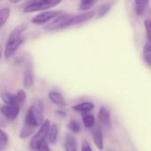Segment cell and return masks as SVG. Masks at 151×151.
<instances>
[{"mask_svg": "<svg viewBox=\"0 0 151 151\" xmlns=\"http://www.w3.org/2000/svg\"><path fill=\"white\" fill-rule=\"evenodd\" d=\"M44 120L43 106L40 102L29 107L26 115L25 124L29 125L33 127H41Z\"/></svg>", "mask_w": 151, "mask_h": 151, "instance_id": "cell-3", "label": "cell"}, {"mask_svg": "<svg viewBox=\"0 0 151 151\" xmlns=\"http://www.w3.org/2000/svg\"><path fill=\"white\" fill-rule=\"evenodd\" d=\"M81 151H93L90 144L88 142V141H83L81 143Z\"/></svg>", "mask_w": 151, "mask_h": 151, "instance_id": "cell-28", "label": "cell"}, {"mask_svg": "<svg viewBox=\"0 0 151 151\" xmlns=\"http://www.w3.org/2000/svg\"><path fill=\"white\" fill-rule=\"evenodd\" d=\"M35 151H50V149L48 145V142L46 141H43L42 142H40L36 147L35 149L34 150Z\"/></svg>", "mask_w": 151, "mask_h": 151, "instance_id": "cell-26", "label": "cell"}, {"mask_svg": "<svg viewBox=\"0 0 151 151\" xmlns=\"http://www.w3.org/2000/svg\"><path fill=\"white\" fill-rule=\"evenodd\" d=\"M95 12L90 11L81 14H68L62 13L58 16L54 20L45 27V30L47 31H59L65 29L67 27L77 26L83 24L88 20H90L95 16Z\"/></svg>", "mask_w": 151, "mask_h": 151, "instance_id": "cell-1", "label": "cell"}, {"mask_svg": "<svg viewBox=\"0 0 151 151\" xmlns=\"http://www.w3.org/2000/svg\"><path fill=\"white\" fill-rule=\"evenodd\" d=\"M49 99L50 100V102H52L54 104L58 105V106H65L66 105V102L64 98V96L58 91H50L49 93Z\"/></svg>", "mask_w": 151, "mask_h": 151, "instance_id": "cell-9", "label": "cell"}, {"mask_svg": "<svg viewBox=\"0 0 151 151\" xmlns=\"http://www.w3.org/2000/svg\"><path fill=\"white\" fill-rule=\"evenodd\" d=\"M11 14V10L8 7H4L0 9V29L4 26L6 21L8 20Z\"/></svg>", "mask_w": 151, "mask_h": 151, "instance_id": "cell-18", "label": "cell"}, {"mask_svg": "<svg viewBox=\"0 0 151 151\" xmlns=\"http://www.w3.org/2000/svg\"><path fill=\"white\" fill-rule=\"evenodd\" d=\"M26 29V26H19L15 27L9 35L5 43L4 55L5 58H11L19 48L23 42V32Z\"/></svg>", "mask_w": 151, "mask_h": 151, "instance_id": "cell-2", "label": "cell"}, {"mask_svg": "<svg viewBox=\"0 0 151 151\" xmlns=\"http://www.w3.org/2000/svg\"><path fill=\"white\" fill-rule=\"evenodd\" d=\"M34 128L35 127H31L29 125L25 124V126L22 127V128H21V130L19 132V138L26 139V138L30 137L32 135V134L34 133Z\"/></svg>", "mask_w": 151, "mask_h": 151, "instance_id": "cell-20", "label": "cell"}, {"mask_svg": "<svg viewBox=\"0 0 151 151\" xmlns=\"http://www.w3.org/2000/svg\"><path fill=\"white\" fill-rule=\"evenodd\" d=\"M68 128L74 134H79L81 130V123L78 120L75 119H72L69 124H68Z\"/></svg>", "mask_w": 151, "mask_h": 151, "instance_id": "cell-23", "label": "cell"}, {"mask_svg": "<svg viewBox=\"0 0 151 151\" xmlns=\"http://www.w3.org/2000/svg\"><path fill=\"white\" fill-rule=\"evenodd\" d=\"M58 135V127L57 124H51L48 132V141L50 144H56Z\"/></svg>", "mask_w": 151, "mask_h": 151, "instance_id": "cell-12", "label": "cell"}, {"mask_svg": "<svg viewBox=\"0 0 151 151\" xmlns=\"http://www.w3.org/2000/svg\"><path fill=\"white\" fill-rule=\"evenodd\" d=\"M64 146H65V151H78L77 141L71 134L66 135Z\"/></svg>", "mask_w": 151, "mask_h": 151, "instance_id": "cell-11", "label": "cell"}, {"mask_svg": "<svg viewBox=\"0 0 151 151\" xmlns=\"http://www.w3.org/2000/svg\"><path fill=\"white\" fill-rule=\"evenodd\" d=\"M150 0H135L134 3V9H135V13L138 16H142L145 13V11L148 7Z\"/></svg>", "mask_w": 151, "mask_h": 151, "instance_id": "cell-13", "label": "cell"}, {"mask_svg": "<svg viewBox=\"0 0 151 151\" xmlns=\"http://www.w3.org/2000/svg\"><path fill=\"white\" fill-rule=\"evenodd\" d=\"M21 0H9V2H11L12 4H17L19 2H20Z\"/></svg>", "mask_w": 151, "mask_h": 151, "instance_id": "cell-30", "label": "cell"}, {"mask_svg": "<svg viewBox=\"0 0 151 151\" xmlns=\"http://www.w3.org/2000/svg\"><path fill=\"white\" fill-rule=\"evenodd\" d=\"M14 98H15V103L16 104L19 105L23 104L26 99H27V93L23 89H19L17 91L16 94H14Z\"/></svg>", "mask_w": 151, "mask_h": 151, "instance_id": "cell-22", "label": "cell"}, {"mask_svg": "<svg viewBox=\"0 0 151 151\" xmlns=\"http://www.w3.org/2000/svg\"><path fill=\"white\" fill-rule=\"evenodd\" d=\"M144 26H145V28H146V31H147V36H148V40H151V36H150V27H151V24L150 21L149 19H146L144 21Z\"/></svg>", "mask_w": 151, "mask_h": 151, "instance_id": "cell-27", "label": "cell"}, {"mask_svg": "<svg viewBox=\"0 0 151 151\" xmlns=\"http://www.w3.org/2000/svg\"><path fill=\"white\" fill-rule=\"evenodd\" d=\"M112 7V4L111 3H105L104 4H102L98 10H97V12H96V16L97 18H103L104 17L111 9Z\"/></svg>", "mask_w": 151, "mask_h": 151, "instance_id": "cell-19", "label": "cell"}, {"mask_svg": "<svg viewBox=\"0 0 151 151\" xmlns=\"http://www.w3.org/2000/svg\"><path fill=\"white\" fill-rule=\"evenodd\" d=\"M50 122L49 119H45L43 121V123L41 125L39 131L34 135V137L31 139L30 143H29V147L30 149H32L33 150L35 149V147L42 142L46 141V137L48 135V132L50 129Z\"/></svg>", "mask_w": 151, "mask_h": 151, "instance_id": "cell-5", "label": "cell"}, {"mask_svg": "<svg viewBox=\"0 0 151 151\" xmlns=\"http://www.w3.org/2000/svg\"><path fill=\"white\" fill-rule=\"evenodd\" d=\"M92 137H93V142L95 145L96 146V148L100 150H104V135L99 127H96L93 131Z\"/></svg>", "mask_w": 151, "mask_h": 151, "instance_id": "cell-10", "label": "cell"}, {"mask_svg": "<svg viewBox=\"0 0 151 151\" xmlns=\"http://www.w3.org/2000/svg\"><path fill=\"white\" fill-rule=\"evenodd\" d=\"M8 143V136L7 134L0 129V150H3Z\"/></svg>", "mask_w": 151, "mask_h": 151, "instance_id": "cell-25", "label": "cell"}, {"mask_svg": "<svg viewBox=\"0 0 151 151\" xmlns=\"http://www.w3.org/2000/svg\"><path fill=\"white\" fill-rule=\"evenodd\" d=\"M143 59L146 64L150 66L151 65V42L150 40L147 41L143 47Z\"/></svg>", "mask_w": 151, "mask_h": 151, "instance_id": "cell-17", "label": "cell"}, {"mask_svg": "<svg viewBox=\"0 0 151 151\" xmlns=\"http://www.w3.org/2000/svg\"><path fill=\"white\" fill-rule=\"evenodd\" d=\"M57 113L58 114V115H60L61 117H65V115H66V113H65V111H57Z\"/></svg>", "mask_w": 151, "mask_h": 151, "instance_id": "cell-29", "label": "cell"}, {"mask_svg": "<svg viewBox=\"0 0 151 151\" xmlns=\"http://www.w3.org/2000/svg\"><path fill=\"white\" fill-rule=\"evenodd\" d=\"M63 0H32L24 7V12L30 13L41 11H47L59 4Z\"/></svg>", "mask_w": 151, "mask_h": 151, "instance_id": "cell-4", "label": "cell"}, {"mask_svg": "<svg viewBox=\"0 0 151 151\" xmlns=\"http://www.w3.org/2000/svg\"><path fill=\"white\" fill-rule=\"evenodd\" d=\"M98 119L101 123V125H103L105 127H110L111 124V113L110 111L104 107L102 106L99 109L98 111Z\"/></svg>", "mask_w": 151, "mask_h": 151, "instance_id": "cell-8", "label": "cell"}, {"mask_svg": "<svg viewBox=\"0 0 151 151\" xmlns=\"http://www.w3.org/2000/svg\"><path fill=\"white\" fill-rule=\"evenodd\" d=\"M96 0H81V4H80V10L81 11H87L90 7L93 6L95 4Z\"/></svg>", "mask_w": 151, "mask_h": 151, "instance_id": "cell-24", "label": "cell"}, {"mask_svg": "<svg viewBox=\"0 0 151 151\" xmlns=\"http://www.w3.org/2000/svg\"><path fill=\"white\" fill-rule=\"evenodd\" d=\"M95 105L91 102H83L81 104H78L74 106H73V109L76 111L80 112H88L94 109Z\"/></svg>", "mask_w": 151, "mask_h": 151, "instance_id": "cell-14", "label": "cell"}, {"mask_svg": "<svg viewBox=\"0 0 151 151\" xmlns=\"http://www.w3.org/2000/svg\"><path fill=\"white\" fill-rule=\"evenodd\" d=\"M23 85L26 88H30L34 85V75L31 70H26L23 75Z\"/></svg>", "mask_w": 151, "mask_h": 151, "instance_id": "cell-15", "label": "cell"}, {"mask_svg": "<svg viewBox=\"0 0 151 151\" xmlns=\"http://www.w3.org/2000/svg\"><path fill=\"white\" fill-rule=\"evenodd\" d=\"M1 1H2V0H0V2H1Z\"/></svg>", "mask_w": 151, "mask_h": 151, "instance_id": "cell-32", "label": "cell"}, {"mask_svg": "<svg viewBox=\"0 0 151 151\" xmlns=\"http://www.w3.org/2000/svg\"><path fill=\"white\" fill-rule=\"evenodd\" d=\"M82 122L86 128H91L96 124V119L93 114L83 113L82 114Z\"/></svg>", "mask_w": 151, "mask_h": 151, "instance_id": "cell-16", "label": "cell"}, {"mask_svg": "<svg viewBox=\"0 0 151 151\" xmlns=\"http://www.w3.org/2000/svg\"><path fill=\"white\" fill-rule=\"evenodd\" d=\"M1 57H2V50L0 48V59H1Z\"/></svg>", "mask_w": 151, "mask_h": 151, "instance_id": "cell-31", "label": "cell"}, {"mask_svg": "<svg viewBox=\"0 0 151 151\" xmlns=\"http://www.w3.org/2000/svg\"><path fill=\"white\" fill-rule=\"evenodd\" d=\"M1 98L5 104H16L14 94L9 93V92H2Z\"/></svg>", "mask_w": 151, "mask_h": 151, "instance_id": "cell-21", "label": "cell"}, {"mask_svg": "<svg viewBox=\"0 0 151 151\" xmlns=\"http://www.w3.org/2000/svg\"><path fill=\"white\" fill-rule=\"evenodd\" d=\"M63 12L62 11H44L37 15H35L31 22L36 25H42V24H45L46 22L56 19L58 16H59L60 14H62Z\"/></svg>", "mask_w": 151, "mask_h": 151, "instance_id": "cell-6", "label": "cell"}, {"mask_svg": "<svg viewBox=\"0 0 151 151\" xmlns=\"http://www.w3.org/2000/svg\"><path fill=\"white\" fill-rule=\"evenodd\" d=\"M1 112L6 119L12 121L17 119L19 113V105L5 104L1 108Z\"/></svg>", "mask_w": 151, "mask_h": 151, "instance_id": "cell-7", "label": "cell"}]
</instances>
